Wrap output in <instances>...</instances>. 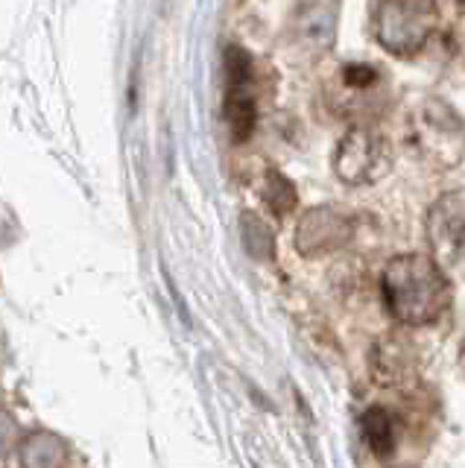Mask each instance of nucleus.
<instances>
[{
	"label": "nucleus",
	"mask_w": 465,
	"mask_h": 468,
	"mask_svg": "<svg viewBox=\"0 0 465 468\" xmlns=\"http://www.w3.org/2000/svg\"><path fill=\"white\" fill-rule=\"evenodd\" d=\"M377 161H384L381 155V144L375 141V135L369 132H352V135L345 138V144L340 146V173L352 165L345 176L354 182H363V179H375L377 176Z\"/></svg>",
	"instance_id": "3"
},
{
	"label": "nucleus",
	"mask_w": 465,
	"mask_h": 468,
	"mask_svg": "<svg viewBox=\"0 0 465 468\" xmlns=\"http://www.w3.org/2000/svg\"><path fill=\"white\" fill-rule=\"evenodd\" d=\"M12 442H16V424L9 416L0 413V453H6Z\"/></svg>",
	"instance_id": "6"
},
{
	"label": "nucleus",
	"mask_w": 465,
	"mask_h": 468,
	"mask_svg": "<svg viewBox=\"0 0 465 468\" xmlns=\"http://www.w3.org/2000/svg\"><path fill=\"white\" fill-rule=\"evenodd\" d=\"M366 428L372 431L369 439H372V448L375 451H389L392 448V433H389V421L386 416L381 413V410H372V413L366 416Z\"/></svg>",
	"instance_id": "5"
},
{
	"label": "nucleus",
	"mask_w": 465,
	"mask_h": 468,
	"mask_svg": "<svg viewBox=\"0 0 465 468\" xmlns=\"http://www.w3.org/2000/svg\"><path fill=\"white\" fill-rule=\"evenodd\" d=\"M384 287L392 314L401 322H430L442 314L448 302L442 272L421 255L392 261Z\"/></svg>",
	"instance_id": "1"
},
{
	"label": "nucleus",
	"mask_w": 465,
	"mask_h": 468,
	"mask_svg": "<svg viewBox=\"0 0 465 468\" xmlns=\"http://www.w3.org/2000/svg\"><path fill=\"white\" fill-rule=\"evenodd\" d=\"M228 68V94H226V114L231 132L238 141H246V135L255 126V94H252V58L240 48H231L226 53Z\"/></svg>",
	"instance_id": "2"
},
{
	"label": "nucleus",
	"mask_w": 465,
	"mask_h": 468,
	"mask_svg": "<svg viewBox=\"0 0 465 468\" xmlns=\"http://www.w3.org/2000/svg\"><path fill=\"white\" fill-rule=\"evenodd\" d=\"M68 460V451L62 439L53 433H33L21 445V463L24 468H62Z\"/></svg>",
	"instance_id": "4"
}]
</instances>
